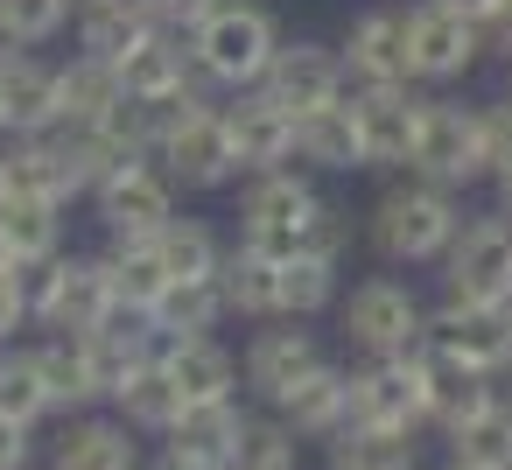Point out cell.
Returning <instances> with one entry per match:
<instances>
[{"mask_svg": "<svg viewBox=\"0 0 512 470\" xmlns=\"http://www.w3.org/2000/svg\"><path fill=\"white\" fill-rule=\"evenodd\" d=\"M239 428H246V407H239V400H197V407H183V414L169 421L162 449H176V456H204V463H225L232 442H239Z\"/></svg>", "mask_w": 512, "mask_h": 470, "instance_id": "1f68e13d", "label": "cell"}, {"mask_svg": "<svg viewBox=\"0 0 512 470\" xmlns=\"http://www.w3.org/2000/svg\"><path fill=\"white\" fill-rule=\"evenodd\" d=\"M505 372H512V365H505Z\"/></svg>", "mask_w": 512, "mask_h": 470, "instance_id": "6f0895ef", "label": "cell"}, {"mask_svg": "<svg viewBox=\"0 0 512 470\" xmlns=\"http://www.w3.org/2000/svg\"><path fill=\"white\" fill-rule=\"evenodd\" d=\"M225 113V134H232V162H239V183L246 176H267V169H288L295 162V113L274 106L260 85L246 92H225L218 99Z\"/></svg>", "mask_w": 512, "mask_h": 470, "instance_id": "9a60e30c", "label": "cell"}, {"mask_svg": "<svg viewBox=\"0 0 512 470\" xmlns=\"http://www.w3.org/2000/svg\"><path fill=\"white\" fill-rule=\"evenodd\" d=\"M477 36H484V50H498V57L512 64V0H491L484 22H477Z\"/></svg>", "mask_w": 512, "mask_h": 470, "instance_id": "7dc6e473", "label": "cell"}, {"mask_svg": "<svg viewBox=\"0 0 512 470\" xmlns=\"http://www.w3.org/2000/svg\"><path fill=\"white\" fill-rule=\"evenodd\" d=\"M351 246H358V225H351V211L344 204H330L323 197V211L309 218V232H302V253H316V260H351Z\"/></svg>", "mask_w": 512, "mask_h": 470, "instance_id": "b9f144b4", "label": "cell"}, {"mask_svg": "<svg viewBox=\"0 0 512 470\" xmlns=\"http://www.w3.org/2000/svg\"><path fill=\"white\" fill-rule=\"evenodd\" d=\"M400 176H421V183H442V190H470L484 183V106H463V99H428L421 106V134H414V155Z\"/></svg>", "mask_w": 512, "mask_h": 470, "instance_id": "52a82bcc", "label": "cell"}, {"mask_svg": "<svg viewBox=\"0 0 512 470\" xmlns=\"http://www.w3.org/2000/svg\"><path fill=\"white\" fill-rule=\"evenodd\" d=\"M0 204H8V162H0Z\"/></svg>", "mask_w": 512, "mask_h": 470, "instance_id": "816d5d0a", "label": "cell"}, {"mask_svg": "<svg viewBox=\"0 0 512 470\" xmlns=\"http://www.w3.org/2000/svg\"><path fill=\"white\" fill-rule=\"evenodd\" d=\"M295 169H309V176H358L365 169L358 127H351V99L316 106V113L295 120Z\"/></svg>", "mask_w": 512, "mask_h": 470, "instance_id": "d4e9b609", "label": "cell"}, {"mask_svg": "<svg viewBox=\"0 0 512 470\" xmlns=\"http://www.w3.org/2000/svg\"><path fill=\"white\" fill-rule=\"evenodd\" d=\"M22 330H36L29 323V281H22V267H0V344H15Z\"/></svg>", "mask_w": 512, "mask_h": 470, "instance_id": "ee69618b", "label": "cell"}, {"mask_svg": "<svg viewBox=\"0 0 512 470\" xmlns=\"http://www.w3.org/2000/svg\"><path fill=\"white\" fill-rule=\"evenodd\" d=\"M113 78H120V92H127V99H218V92L197 78L190 43H183V36H169V29H148V36L113 64Z\"/></svg>", "mask_w": 512, "mask_h": 470, "instance_id": "ac0fdd59", "label": "cell"}, {"mask_svg": "<svg viewBox=\"0 0 512 470\" xmlns=\"http://www.w3.org/2000/svg\"><path fill=\"white\" fill-rule=\"evenodd\" d=\"M50 470H141V442L120 414H57V435H50Z\"/></svg>", "mask_w": 512, "mask_h": 470, "instance_id": "d6986e66", "label": "cell"}, {"mask_svg": "<svg viewBox=\"0 0 512 470\" xmlns=\"http://www.w3.org/2000/svg\"><path fill=\"white\" fill-rule=\"evenodd\" d=\"M505 99H512V92H505Z\"/></svg>", "mask_w": 512, "mask_h": 470, "instance_id": "680465c9", "label": "cell"}, {"mask_svg": "<svg viewBox=\"0 0 512 470\" xmlns=\"http://www.w3.org/2000/svg\"><path fill=\"white\" fill-rule=\"evenodd\" d=\"M0 246H8L15 267H43L64 253V204L43 197H8L0 204Z\"/></svg>", "mask_w": 512, "mask_h": 470, "instance_id": "83f0119b", "label": "cell"}, {"mask_svg": "<svg viewBox=\"0 0 512 470\" xmlns=\"http://www.w3.org/2000/svg\"><path fill=\"white\" fill-rule=\"evenodd\" d=\"M484 407H498V379H484V372H463V365H449V358H435L428 351V428H463V421H477Z\"/></svg>", "mask_w": 512, "mask_h": 470, "instance_id": "4dcf8cb0", "label": "cell"}, {"mask_svg": "<svg viewBox=\"0 0 512 470\" xmlns=\"http://www.w3.org/2000/svg\"><path fill=\"white\" fill-rule=\"evenodd\" d=\"M512 176V99L484 106V183Z\"/></svg>", "mask_w": 512, "mask_h": 470, "instance_id": "7bdbcfd3", "label": "cell"}, {"mask_svg": "<svg viewBox=\"0 0 512 470\" xmlns=\"http://www.w3.org/2000/svg\"><path fill=\"white\" fill-rule=\"evenodd\" d=\"M449 470H470V463H449Z\"/></svg>", "mask_w": 512, "mask_h": 470, "instance_id": "11a10c76", "label": "cell"}, {"mask_svg": "<svg viewBox=\"0 0 512 470\" xmlns=\"http://www.w3.org/2000/svg\"><path fill=\"white\" fill-rule=\"evenodd\" d=\"M183 43H190L197 78L225 99V92L260 85V71H267L274 50H281V22H274V8H260V0H218V8H211Z\"/></svg>", "mask_w": 512, "mask_h": 470, "instance_id": "7a4b0ae2", "label": "cell"}, {"mask_svg": "<svg viewBox=\"0 0 512 470\" xmlns=\"http://www.w3.org/2000/svg\"><path fill=\"white\" fill-rule=\"evenodd\" d=\"M274 421H281L295 442H330V435L351 421V407H344V365L323 358L316 372H302V379L274 400Z\"/></svg>", "mask_w": 512, "mask_h": 470, "instance_id": "7402d4cb", "label": "cell"}, {"mask_svg": "<svg viewBox=\"0 0 512 470\" xmlns=\"http://www.w3.org/2000/svg\"><path fill=\"white\" fill-rule=\"evenodd\" d=\"M22 281H29V323L50 330V337H85V330H99L106 309H113L99 253H71V246H64L57 260L22 267Z\"/></svg>", "mask_w": 512, "mask_h": 470, "instance_id": "5b68a950", "label": "cell"}, {"mask_svg": "<svg viewBox=\"0 0 512 470\" xmlns=\"http://www.w3.org/2000/svg\"><path fill=\"white\" fill-rule=\"evenodd\" d=\"M36 365H43L50 414H85V407H106L99 372H92V344H85V337H36Z\"/></svg>", "mask_w": 512, "mask_h": 470, "instance_id": "484cf974", "label": "cell"}, {"mask_svg": "<svg viewBox=\"0 0 512 470\" xmlns=\"http://www.w3.org/2000/svg\"><path fill=\"white\" fill-rule=\"evenodd\" d=\"M260 92L302 120V113H316V106H337V99L351 92V78H344L337 43H316V36H281L274 64L260 71Z\"/></svg>", "mask_w": 512, "mask_h": 470, "instance_id": "4fadbf2b", "label": "cell"}, {"mask_svg": "<svg viewBox=\"0 0 512 470\" xmlns=\"http://www.w3.org/2000/svg\"><path fill=\"white\" fill-rule=\"evenodd\" d=\"M106 407H113L134 435H169V421L183 414V393H176V379L162 372V358H148V365H141V372H134Z\"/></svg>", "mask_w": 512, "mask_h": 470, "instance_id": "e575fe53", "label": "cell"}, {"mask_svg": "<svg viewBox=\"0 0 512 470\" xmlns=\"http://www.w3.org/2000/svg\"><path fill=\"white\" fill-rule=\"evenodd\" d=\"M344 428H428V344L344 365Z\"/></svg>", "mask_w": 512, "mask_h": 470, "instance_id": "3957f363", "label": "cell"}, {"mask_svg": "<svg viewBox=\"0 0 512 470\" xmlns=\"http://www.w3.org/2000/svg\"><path fill=\"white\" fill-rule=\"evenodd\" d=\"M148 29H155V22H148L141 0H85V8L71 15L78 50H85V57H106V64H120V57H127Z\"/></svg>", "mask_w": 512, "mask_h": 470, "instance_id": "f1b7e54d", "label": "cell"}, {"mask_svg": "<svg viewBox=\"0 0 512 470\" xmlns=\"http://www.w3.org/2000/svg\"><path fill=\"white\" fill-rule=\"evenodd\" d=\"M99 267H106V295L120 309H155L162 288H169V274L155 260V239H106L99 246Z\"/></svg>", "mask_w": 512, "mask_h": 470, "instance_id": "f546056e", "label": "cell"}, {"mask_svg": "<svg viewBox=\"0 0 512 470\" xmlns=\"http://www.w3.org/2000/svg\"><path fill=\"white\" fill-rule=\"evenodd\" d=\"M330 351L316 344V330L309 323H288V316H274V323H260L253 337H246V351H239V386L253 393V400H281L302 372H316Z\"/></svg>", "mask_w": 512, "mask_h": 470, "instance_id": "2e32d148", "label": "cell"}, {"mask_svg": "<svg viewBox=\"0 0 512 470\" xmlns=\"http://www.w3.org/2000/svg\"><path fill=\"white\" fill-rule=\"evenodd\" d=\"M498 218H512V176H498Z\"/></svg>", "mask_w": 512, "mask_h": 470, "instance_id": "f907efd6", "label": "cell"}, {"mask_svg": "<svg viewBox=\"0 0 512 470\" xmlns=\"http://www.w3.org/2000/svg\"><path fill=\"white\" fill-rule=\"evenodd\" d=\"M337 57H344L351 85H414V71H407V0H379V8L351 15Z\"/></svg>", "mask_w": 512, "mask_h": 470, "instance_id": "e0dca14e", "label": "cell"}, {"mask_svg": "<svg viewBox=\"0 0 512 470\" xmlns=\"http://www.w3.org/2000/svg\"><path fill=\"white\" fill-rule=\"evenodd\" d=\"M330 470H421L414 428H337Z\"/></svg>", "mask_w": 512, "mask_h": 470, "instance_id": "8d00e7d4", "label": "cell"}, {"mask_svg": "<svg viewBox=\"0 0 512 470\" xmlns=\"http://www.w3.org/2000/svg\"><path fill=\"white\" fill-rule=\"evenodd\" d=\"M316 211H323V183L309 169H295V162L239 183V239L274 253V260L302 253V232H309Z\"/></svg>", "mask_w": 512, "mask_h": 470, "instance_id": "277c9868", "label": "cell"}, {"mask_svg": "<svg viewBox=\"0 0 512 470\" xmlns=\"http://www.w3.org/2000/svg\"><path fill=\"white\" fill-rule=\"evenodd\" d=\"M155 358H162V372L176 379L183 407H197V400H239V358L218 344V330L176 337V344H162Z\"/></svg>", "mask_w": 512, "mask_h": 470, "instance_id": "603a6c76", "label": "cell"}, {"mask_svg": "<svg viewBox=\"0 0 512 470\" xmlns=\"http://www.w3.org/2000/svg\"><path fill=\"white\" fill-rule=\"evenodd\" d=\"M505 309H512V302H505Z\"/></svg>", "mask_w": 512, "mask_h": 470, "instance_id": "9f6ffc18", "label": "cell"}, {"mask_svg": "<svg viewBox=\"0 0 512 470\" xmlns=\"http://www.w3.org/2000/svg\"><path fill=\"white\" fill-rule=\"evenodd\" d=\"M0 414L8 421H50V393H43V365H36V344L15 337L0 344Z\"/></svg>", "mask_w": 512, "mask_h": 470, "instance_id": "f35d334b", "label": "cell"}, {"mask_svg": "<svg viewBox=\"0 0 512 470\" xmlns=\"http://www.w3.org/2000/svg\"><path fill=\"white\" fill-rule=\"evenodd\" d=\"M0 141H8V113H0Z\"/></svg>", "mask_w": 512, "mask_h": 470, "instance_id": "f5cc1de1", "label": "cell"}, {"mask_svg": "<svg viewBox=\"0 0 512 470\" xmlns=\"http://www.w3.org/2000/svg\"><path fill=\"white\" fill-rule=\"evenodd\" d=\"M218 302H225V316H246V323H274V281H281V260L274 253H260V246H246V239H225V253H218Z\"/></svg>", "mask_w": 512, "mask_h": 470, "instance_id": "cb8c5ba5", "label": "cell"}, {"mask_svg": "<svg viewBox=\"0 0 512 470\" xmlns=\"http://www.w3.org/2000/svg\"><path fill=\"white\" fill-rule=\"evenodd\" d=\"M421 344H428L435 358L463 365V372L505 379V365H512V309H505V302H456V295H442V302L428 309Z\"/></svg>", "mask_w": 512, "mask_h": 470, "instance_id": "ba28073f", "label": "cell"}, {"mask_svg": "<svg viewBox=\"0 0 512 470\" xmlns=\"http://www.w3.org/2000/svg\"><path fill=\"white\" fill-rule=\"evenodd\" d=\"M148 316H155V351H162V344H176V337H204V330H218L225 302H218V281L204 274V281H169L162 302H155Z\"/></svg>", "mask_w": 512, "mask_h": 470, "instance_id": "d590c367", "label": "cell"}, {"mask_svg": "<svg viewBox=\"0 0 512 470\" xmlns=\"http://www.w3.org/2000/svg\"><path fill=\"white\" fill-rule=\"evenodd\" d=\"M449 463H470V470H512V400L498 393V407H484L477 421L449 428Z\"/></svg>", "mask_w": 512, "mask_h": 470, "instance_id": "74e56055", "label": "cell"}, {"mask_svg": "<svg viewBox=\"0 0 512 470\" xmlns=\"http://www.w3.org/2000/svg\"><path fill=\"white\" fill-rule=\"evenodd\" d=\"M484 57V36L470 15L442 8V0H407V71L421 92L435 85H463Z\"/></svg>", "mask_w": 512, "mask_h": 470, "instance_id": "30bf717a", "label": "cell"}, {"mask_svg": "<svg viewBox=\"0 0 512 470\" xmlns=\"http://www.w3.org/2000/svg\"><path fill=\"white\" fill-rule=\"evenodd\" d=\"M155 169L176 183V197H211V190H232L239 183V162H232V134H225V113L218 106H197L176 120V134L155 148Z\"/></svg>", "mask_w": 512, "mask_h": 470, "instance_id": "7c38bea8", "label": "cell"}, {"mask_svg": "<svg viewBox=\"0 0 512 470\" xmlns=\"http://www.w3.org/2000/svg\"><path fill=\"white\" fill-rule=\"evenodd\" d=\"M435 267H442V295H456V302H512V218L463 211V225Z\"/></svg>", "mask_w": 512, "mask_h": 470, "instance_id": "9c48e42d", "label": "cell"}, {"mask_svg": "<svg viewBox=\"0 0 512 470\" xmlns=\"http://www.w3.org/2000/svg\"><path fill=\"white\" fill-rule=\"evenodd\" d=\"M337 330L358 358H393V351H414L421 330H428V309L407 281L393 274H365L337 295Z\"/></svg>", "mask_w": 512, "mask_h": 470, "instance_id": "8992f818", "label": "cell"}, {"mask_svg": "<svg viewBox=\"0 0 512 470\" xmlns=\"http://www.w3.org/2000/svg\"><path fill=\"white\" fill-rule=\"evenodd\" d=\"M85 204H92V218H99L106 239H155V232L183 211V204H176V183H169L155 162H134V169L106 176Z\"/></svg>", "mask_w": 512, "mask_h": 470, "instance_id": "5bb4252c", "label": "cell"}, {"mask_svg": "<svg viewBox=\"0 0 512 470\" xmlns=\"http://www.w3.org/2000/svg\"><path fill=\"white\" fill-rule=\"evenodd\" d=\"M351 127H358V155L365 169H386L400 176L407 155H414V134H421V106L428 92L421 85H351Z\"/></svg>", "mask_w": 512, "mask_h": 470, "instance_id": "8fae6325", "label": "cell"}, {"mask_svg": "<svg viewBox=\"0 0 512 470\" xmlns=\"http://www.w3.org/2000/svg\"><path fill=\"white\" fill-rule=\"evenodd\" d=\"M337 295H344V267H337V260L288 253V260H281V281H274V316L316 323L323 309H337Z\"/></svg>", "mask_w": 512, "mask_h": 470, "instance_id": "4316f807", "label": "cell"}, {"mask_svg": "<svg viewBox=\"0 0 512 470\" xmlns=\"http://www.w3.org/2000/svg\"><path fill=\"white\" fill-rule=\"evenodd\" d=\"M0 113H8V134L57 127V113H64V99H57V57H43V50H0Z\"/></svg>", "mask_w": 512, "mask_h": 470, "instance_id": "ffe728a7", "label": "cell"}, {"mask_svg": "<svg viewBox=\"0 0 512 470\" xmlns=\"http://www.w3.org/2000/svg\"><path fill=\"white\" fill-rule=\"evenodd\" d=\"M148 470H225V463H204V456H176V449H162Z\"/></svg>", "mask_w": 512, "mask_h": 470, "instance_id": "c3c4849f", "label": "cell"}, {"mask_svg": "<svg viewBox=\"0 0 512 470\" xmlns=\"http://www.w3.org/2000/svg\"><path fill=\"white\" fill-rule=\"evenodd\" d=\"M36 463V428L0 414V470H29Z\"/></svg>", "mask_w": 512, "mask_h": 470, "instance_id": "bcb514c9", "label": "cell"}, {"mask_svg": "<svg viewBox=\"0 0 512 470\" xmlns=\"http://www.w3.org/2000/svg\"><path fill=\"white\" fill-rule=\"evenodd\" d=\"M0 162H8V197H43V204H64V211L85 204V190H78V176H71L50 127L43 134H8L0 141Z\"/></svg>", "mask_w": 512, "mask_h": 470, "instance_id": "44dd1931", "label": "cell"}, {"mask_svg": "<svg viewBox=\"0 0 512 470\" xmlns=\"http://www.w3.org/2000/svg\"><path fill=\"white\" fill-rule=\"evenodd\" d=\"M57 99H64V113H57V120H113L127 92H120V78H113V64H106V57L71 50V57L57 64Z\"/></svg>", "mask_w": 512, "mask_h": 470, "instance_id": "d6a6232c", "label": "cell"}, {"mask_svg": "<svg viewBox=\"0 0 512 470\" xmlns=\"http://www.w3.org/2000/svg\"><path fill=\"white\" fill-rule=\"evenodd\" d=\"M0 267H15V260H8V246H0Z\"/></svg>", "mask_w": 512, "mask_h": 470, "instance_id": "db71d44e", "label": "cell"}, {"mask_svg": "<svg viewBox=\"0 0 512 470\" xmlns=\"http://www.w3.org/2000/svg\"><path fill=\"white\" fill-rule=\"evenodd\" d=\"M218 253H225V239H218L211 218L176 211V218L155 232V260H162L169 281H204V274H218Z\"/></svg>", "mask_w": 512, "mask_h": 470, "instance_id": "836d02e7", "label": "cell"}, {"mask_svg": "<svg viewBox=\"0 0 512 470\" xmlns=\"http://www.w3.org/2000/svg\"><path fill=\"white\" fill-rule=\"evenodd\" d=\"M225 470H302V442H295L274 414H246V428H239Z\"/></svg>", "mask_w": 512, "mask_h": 470, "instance_id": "60d3db41", "label": "cell"}, {"mask_svg": "<svg viewBox=\"0 0 512 470\" xmlns=\"http://www.w3.org/2000/svg\"><path fill=\"white\" fill-rule=\"evenodd\" d=\"M141 8H148V22L155 29H169V36H190L211 8H218V0H141Z\"/></svg>", "mask_w": 512, "mask_h": 470, "instance_id": "f6af8a7d", "label": "cell"}, {"mask_svg": "<svg viewBox=\"0 0 512 470\" xmlns=\"http://www.w3.org/2000/svg\"><path fill=\"white\" fill-rule=\"evenodd\" d=\"M463 225V197L421 176H393L365 211V246L386 267H435Z\"/></svg>", "mask_w": 512, "mask_h": 470, "instance_id": "6da1fadb", "label": "cell"}, {"mask_svg": "<svg viewBox=\"0 0 512 470\" xmlns=\"http://www.w3.org/2000/svg\"><path fill=\"white\" fill-rule=\"evenodd\" d=\"M78 15V0H0V50H50Z\"/></svg>", "mask_w": 512, "mask_h": 470, "instance_id": "ab89813d", "label": "cell"}, {"mask_svg": "<svg viewBox=\"0 0 512 470\" xmlns=\"http://www.w3.org/2000/svg\"><path fill=\"white\" fill-rule=\"evenodd\" d=\"M442 8H456V15H470V22H484V8H491V0H442Z\"/></svg>", "mask_w": 512, "mask_h": 470, "instance_id": "681fc988", "label": "cell"}]
</instances>
